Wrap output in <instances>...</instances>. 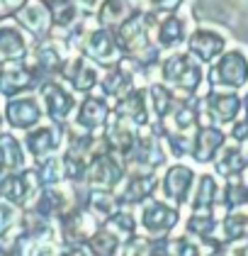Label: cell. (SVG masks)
<instances>
[{
	"mask_svg": "<svg viewBox=\"0 0 248 256\" xmlns=\"http://www.w3.org/2000/svg\"><path fill=\"white\" fill-rule=\"evenodd\" d=\"M39 98H41V108H44L46 118L61 127H66V122L71 120L73 110L78 108L73 90H68L56 78H46L39 83Z\"/></svg>",
	"mask_w": 248,
	"mask_h": 256,
	"instance_id": "obj_9",
	"label": "cell"
},
{
	"mask_svg": "<svg viewBox=\"0 0 248 256\" xmlns=\"http://www.w3.org/2000/svg\"><path fill=\"white\" fill-rule=\"evenodd\" d=\"M54 220L41 215L32 208H24V212L19 215V232L17 234L27 236L29 242H44V239H54Z\"/></svg>",
	"mask_w": 248,
	"mask_h": 256,
	"instance_id": "obj_30",
	"label": "cell"
},
{
	"mask_svg": "<svg viewBox=\"0 0 248 256\" xmlns=\"http://www.w3.org/2000/svg\"><path fill=\"white\" fill-rule=\"evenodd\" d=\"M166 149L161 144V134L153 130L151 124L139 130V139L134 144V149L124 156L129 171H156L161 166H166Z\"/></svg>",
	"mask_w": 248,
	"mask_h": 256,
	"instance_id": "obj_3",
	"label": "cell"
},
{
	"mask_svg": "<svg viewBox=\"0 0 248 256\" xmlns=\"http://www.w3.org/2000/svg\"><path fill=\"white\" fill-rule=\"evenodd\" d=\"M229 137L234 139L236 144H244V142H248V115H246V118H239L236 122H231Z\"/></svg>",
	"mask_w": 248,
	"mask_h": 256,
	"instance_id": "obj_48",
	"label": "cell"
},
{
	"mask_svg": "<svg viewBox=\"0 0 248 256\" xmlns=\"http://www.w3.org/2000/svg\"><path fill=\"white\" fill-rule=\"evenodd\" d=\"M27 256H61V249L54 244V239H44V242H29Z\"/></svg>",
	"mask_w": 248,
	"mask_h": 256,
	"instance_id": "obj_47",
	"label": "cell"
},
{
	"mask_svg": "<svg viewBox=\"0 0 248 256\" xmlns=\"http://www.w3.org/2000/svg\"><path fill=\"white\" fill-rule=\"evenodd\" d=\"M80 256H97V254H93L90 249H85V246H80Z\"/></svg>",
	"mask_w": 248,
	"mask_h": 256,
	"instance_id": "obj_53",
	"label": "cell"
},
{
	"mask_svg": "<svg viewBox=\"0 0 248 256\" xmlns=\"http://www.w3.org/2000/svg\"><path fill=\"white\" fill-rule=\"evenodd\" d=\"M112 112L119 118L134 122L136 127H146L151 124V105H149V90L146 88H134L127 96L117 98L112 105Z\"/></svg>",
	"mask_w": 248,
	"mask_h": 256,
	"instance_id": "obj_24",
	"label": "cell"
},
{
	"mask_svg": "<svg viewBox=\"0 0 248 256\" xmlns=\"http://www.w3.org/2000/svg\"><path fill=\"white\" fill-rule=\"evenodd\" d=\"M2 254H5V249H2V246H0V256H2Z\"/></svg>",
	"mask_w": 248,
	"mask_h": 256,
	"instance_id": "obj_56",
	"label": "cell"
},
{
	"mask_svg": "<svg viewBox=\"0 0 248 256\" xmlns=\"http://www.w3.org/2000/svg\"><path fill=\"white\" fill-rule=\"evenodd\" d=\"M39 83L41 80H39V74L34 71V66L24 59L2 64V68H0V96H5V98L29 93Z\"/></svg>",
	"mask_w": 248,
	"mask_h": 256,
	"instance_id": "obj_13",
	"label": "cell"
},
{
	"mask_svg": "<svg viewBox=\"0 0 248 256\" xmlns=\"http://www.w3.org/2000/svg\"><path fill=\"white\" fill-rule=\"evenodd\" d=\"M161 68V80L171 88L183 93L185 98L195 96L205 80V71H202V64L195 59L192 54H180V52H173L166 59L158 64Z\"/></svg>",
	"mask_w": 248,
	"mask_h": 256,
	"instance_id": "obj_1",
	"label": "cell"
},
{
	"mask_svg": "<svg viewBox=\"0 0 248 256\" xmlns=\"http://www.w3.org/2000/svg\"><path fill=\"white\" fill-rule=\"evenodd\" d=\"M122 239L115 234V232H110L107 227H100L95 234L90 236V242L85 244V249H90L93 254L97 256H115L119 249H122Z\"/></svg>",
	"mask_w": 248,
	"mask_h": 256,
	"instance_id": "obj_39",
	"label": "cell"
},
{
	"mask_svg": "<svg viewBox=\"0 0 248 256\" xmlns=\"http://www.w3.org/2000/svg\"><path fill=\"white\" fill-rule=\"evenodd\" d=\"M168 256H202L200 244L192 239V234L168 236Z\"/></svg>",
	"mask_w": 248,
	"mask_h": 256,
	"instance_id": "obj_44",
	"label": "cell"
},
{
	"mask_svg": "<svg viewBox=\"0 0 248 256\" xmlns=\"http://www.w3.org/2000/svg\"><path fill=\"white\" fill-rule=\"evenodd\" d=\"M132 15V8L127 0H102L97 8V22L105 27H119L122 22Z\"/></svg>",
	"mask_w": 248,
	"mask_h": 256,
	"instance_id": "obj_38",
	"label": "cell"
},
{
	"mask_svg": "<svg viewBox=\"0 0 248 256\" xmlns=\"http://www.w3.org/2000/svg\"><path fill=\"white\" fill-rule=\"evenodd\" d=\"M231 256H248V244H234L231 246Z\"/></svg>",
	"mask_w": 248,
	"mask_h": 256,
	"instance_id": "obj_50",
	"label": "cell"
},
{
	"mask_svg": "<svg viewBox=\"0 0 248 256\" xmlns=\"http://www.w3.org/2000/svg\"><path fill=\"white\" fill-rule=\"evenodd\" d=\"M224 146H227V134L217 124H200L192 137L190 156L197 164H214V158L219 156Z\"/></svg>",
	"mask_w": 248,
	"mask_h": 256,
	"instance_id": "obj_20",
	"label": "cell"
},
{
	"mask_svg": "<svg viewBox=\"0 0 248 256\" xmlns=\"http://www.w3.org/2000/svg\"><path fill=\"white\" fill-rule=\"evenodd\" d=\"M66 54H63V49L54 44V42H41L37 44V49H34V54H32V66H34V71L39 74V78H56L63 74V66H66Z\"/></svg>",
	"mask_w": 248,
	"mask_h": 256,
	"instance_id": "obj_26",
	"label": "cell"
},
{
	"mask_svg": "<svg viewBox=\"0 0 248 256\" xmlns=\"http://www.w3.org/2000/svg\"><path fill=\"white\" fill-rule=\"evenodd\" d=\"M110 115H112V105L107 102L105 96L85 93V98L80 100L76 108L73 124L80 127V130H88V132H97V130H105Z\"/></svg>",
	"mask_w": 248,
	"mask_h": 256,
	"instance_id": "obj_18",
	"label": "cell"
},
{
	"mask_svg": "<svg viewBox=\"0 0 248 256\" xmlns=\"http://www.w3.org/2000/svg\"><path fill=\"white\" fill-rule=\"evenodd\" d=\"M192 212H210V210H222L219 205V186L217 178L212 174H200L197 186H195V196L190 198Z\"/></svg>",
	"mask_w": 248,
	"mask_h": 256,
	"instance_id": "obj_31",
	"label": "cell"
},
{
	"mask_svg": "<svg viewBox=\"0 0 248 256\" xmlns=\"http://www.w3.org/2000/svg\"><path fill=\"white\" fill-rule=\"evenodd\" d=\"M0 124H2V118H0Z\"/></svg>",
	"mask_w": 248,
	"mask_h": 256,
	"instance_id": "obj_58",
	"label": "cell"
},
{
	"mask_svg": "<svg viewBox=\"0 0 248 256\" xmlns=\"http://www.w3.org/2000/svg\"><path fill=\"white\" fill-rule=\"evenodd\" d=\"M227 52V40L207 27H200L188 37V54H192L200 64H214Z\"/></svg>",
	"mask_w": 248,
	"mask_h": 256,
	"instance_id": "obj_23",
	"label": "cell"
},
{
	"mask_svg": "<svg viewBox=\"0 0 248 256\" xmlns=\"http://www.w3.org/2000/svg\"><path fill=\"white\" fill-rule=\"evenodd\" d=\"M205 256H229L227 252H224V246H214L210 254H205Z\"/></svg>",
	"mask_w": 248,
	"mask_h": 256,
	"instance_id": "obj_52",
	"label": "cell"
},
{
	"mask_svg": "<svg viewBox=\"0 0 248 256\" xmlns=\"http://www.w3.org/2000/svg\"><path fill=\"white\" fill-rule=\"evenodd\" d=\"M214 171L217 176H224V178H236V176H244L248 171V156H246V149H241V144H227L219 156L214 158Z\"/></svg>",
	"mask_w": 248,
	"mask_h": 256,
	"instance_id": "obj_29",
	"label": "cell"
},
{
	"mask_svg": "<svg viewBox=\"0 0 248 256\" xmlns=\"http://www.w3.org/2000/svg\"><path fill=\"white\" fill-rule=\"evenodd\" d=\"M161 139L166 142V146H168V152H171V156L175 158H183L190 154L192 149V137H188V132H173V130H161Z\"/></svg>",
	"mask_w": 248,
	"mask_h": 256,
	"instance_id": "obj_43",
	"label": "cell"
},
{
	"mask_svg": "<svg viewBox=\"0 0 248 256\" xmlns=\"http://www.w3.org/2000/svg\"><path fill=\"white\" fill-rule=\"evenodd\" d=\"M24 168V144L10 132H0V174Z\"/></svg>",
	"mask_w": 248,
	"mask_h": 256,
	"instance_id": "obj_33",
	"label": "cell"
},
{
	"mask_svg": "<svg viewBox=\"0 0 248 256\" xmlns=\"http://www.w3.org/2000/svg\"><path fill=\"white\" fill-rule=\"evenodd\" d=\"M192 98V96H190ZM190 98H180L175 102V108L168 115V127L166 130H173V132H190V130H197L200 127V108H197V100ZM163 120V122H166Z\"/></svg>",
	"mask_w": 248,
	"mask_h": 256,
	"instance_id": "obj_32",
	"label": "cell"
},
{
	"mask_svg": "<svg viewBox=\"0 0 248 256\" xmlns=\"http://www.w3.org/2000/svg\"><path fill=\"white\" fill-rule=\"evenodd\" d=\"M29 54V44L17 22H2L0 24V64L22 61Z\"/></svg>",
	"mask_w": 248,
	"mask_h": 256,
	"instance_id": "obj_28",
	"label": "cell"
},
{
	"mask_svg": "<svg viewBox=\"0 0 248 256\" xmlns=\"http://www.w3.org/2000/svg\"><path fill=\"white\" fill-rule=\"evenodd\" d=\"M41 118H44V108H41L37 96H32V93L7 98V102H5V122L12 130L29 132L32 127H37L41 122Z\"/></svg>",
	"mask_w": 248,
	"mask_h": 256,
	"instance_id": "obj_14",
	"label": "cell"
},
{
	"mask_svg": "<svg viewBox=\"0 0 248 256\" xmlns=\"http://www.w3.org/2000/svg\"><path fill=\"white\" fill-rule=\"evenodd\" d=\"M100 227H102V222L83 205L73 208L68 215L58 220V232H61V239L66 246H85Z\"/></svg>",
	"mask_w": 248,
	"mask_h": 256,
	"instance_id": "obj_10",
	"label": "cell"
},
{
	"mask_svg": "<svg viewBox=\"0 0 248 256\" xmlns=\"http://www.w3.org/2000/svg\"><path fill=\"white\" fill-rule=\"evenodd\" d=\"M151 32H153V40H156V46L171 52V49L180 46L183 42L188 40V22L183 18H178L175 12H171V15L161 18V20L156 18Z\"/></svg>",
	"mask_w": 248,
	"mask_h": 256,
	"instance_id": "obj_27",
	"label": "cell"
},
{
	"mask_svg": "<svg viewBox=\"0 0 248 256\" xmlns=\"http://www.w3.org/2000/svg\"><path fill=\"white\" fill-rule=\"evenodd\" d=\"M136 74H139L136 64L132 59H124L122 56V61L117 66H112V68H107V74L100 78L102 96L105 98H122V96H127L129 90H134Z\"/></svg>",
	"mask_w": 248,
	"mask_h": 256,
	"instance_id": "obj_22",
	"label": "cell"
},
{
	"mask_svg": "<svg viewBox=\"0 0 248 256\" xmlns=\"http://www.w3.org/2000/svg\"><path fill=\"white\" fill-rule=\"evenodd\" d=\"M139 130H141V127H136L134 122H129V120L119 118V115L112 112L110 120H107V124H105L102 137H105L107 149H112L115 154H119V156L124 158L134 149V144H136V139H139Z\"/></svg>",
	"mask_w": 248,
	"mask_h": 256,
	"instance_id": "obj_21",
	"label": "cell"
},
{
	"mask_svg": "<svg viewBox=\"0 0 248 256\" xmlns=\"http://www.w3.org/2000/svg\"><path fill=\"white\" fill-rule=\"evenodd\" d=\"M63 144V127L61 124H37L24 134V152L34 161H44V158L54 156Z\"/></svg>",
	"mask_w": 248,
	"mask_h": 256,
	"instance_id": "obj_16",
	"label": "cell"
},
{
	"mask_svg": "<svg viewBox=\"0 0 248 256\" xmlns=\"http://www.w3.org/2000/svg\"><path fill=\"white\" fill-rule=\"evenodd\" d=\"M151 22L146 18V12L141 10H134L127 20L117 27V42H119V49L122 54L139 59L144 56L149 49H151Z\"/></svg>",
	"mask_w": 248,
	"mask_h": 256,
	"instance_id": "obj_4",
	"label": "cell"
},
{
	"mask_svg": "<svg viewBox=\"0 0 248 256\" xmlns=\"http://www.w3.org/2000/svg\"><path fill=\"white\" fill-rule=\"evenodd\" d=\"M102 227H107V230H110V232H115L122 242H127L129 236L136 234V217H134L127 208H119L110 220H105V224H102Z\"/></svg>",
	"mask_w": 248,
	"mask_h": 256,
	"instance_id": "obj_41",
	"label": "cell"
},
{
	"mask_svg": "<svg viewBox=\"0 0 248 256\" xmlns=\"http://www.w3.org/2000/svg\"><path fill=\"white\" fill-rule=\"evenodd\" d=\"M15 20H17L19 27H24L34 37H44L54 24L51 10L44 0H24L15 10Z\"/></svg>",
	"mask_w": 248,
	"mask_h": 256,
	"instance_id": "obj_25",
	"label": "cell"
},
{
	"mask_svg": "<svg viewBox=\"0 0 248 256\" xmlns=\"http://www.w3.org/2000/svg\"><path fill=\"white\" fill-rule=\"evenodd\" d=\"M195 178H197V174L192 171L190 166H185V164L168 166L166 174H163V180H161L163 196L168 198V202L178 205V208L190 202V190L195 186Z\"/></svg>",
	"mask_w": 248,
	"mask_h": 256,
	"instance_id": "obj_19",
	"label": "cell"
},
{
	"mask_svg": "<svg viewBox=\"0 0 248 256\" xmlns=\"http://www.w3.org/2000/svg\"><path fill=\"white\" fill-rule=\"evenodd\" d=\"M185 230H188V234H195V236H200V239L214 234V230H217V210L192 212L190 220L185 222Z\"/></svg>",
	"mask_w": 248,
	"mask_h": 256,
	"instance_id": "obj_42",
	"label": "cell"
},
{
	"mask_svg": "<svg viewBox=\"0 0 248 256\" xmlns=\"http://www.w3.org/2000/svg\"><path fill=\"white\" fill-rule=\"evenodd\" d=\"M244 110H246V115H248V93L244 96Z\"/></svg>",
	"mask_w": 248,
	"mask_h": 256,
	"instance_id": "obj_54",
	"label": "cell"
},
{
	"mask_svg": "<svg viewBox=\"0 0 248 256\" xmlns=\"http://www.w3.org/2000/svg\"><path fill=\"white\" fill-rule=\"evenodd\" d=\"M76 183L63 180L56 186H46L39 190V196L34 198V202L29 205L32 210H37L41 215L51 217V220H61L63 215H68L73 208L83 205V200H78Z\"/></svg>",
	"mask_w": 248,
	"mask_h": 256,
	"instance_id": "obj_7",
	"label": "cell"
},
{
	"mask_svg": "<svg viewBox=\"0 0 248 256\" xmlns=\"http://www.w3.org/2000/svg\"><path fill=\"white\" fill-rule=\"evenodd\" d=\"M205 80H210V86L214 88H227V90L244 88L248 86V56L241 49L224 52L214 64H210Z\"/></svg>",
	"mask_w": 248,
	"mask_h": 256,
	"instance_id": "obj_2",
	"label": "cell"
},
{
	"mask_svg": "<svg viewBox=\"0 0 248 256\" xmlns=\"http://www.w3.org/2000/svg\"><path fill=\"white\" fill-rule=\"evenodd\" d=\"M183 5V0H149V8L156 15H171Z\"/></svg>",
	"mask_w": 248,
	"mask_h": 256,
	"instance_id": "obj_49",
	"label": "cell"
},
{
	"mask_svg": "<svg viewBox=\"0 0 248 256\" xmlns=\"http://www.w3.org/2000/svg\"><path fill=\"white\" fill-rule=\"evenodd\" d=\"M149 105H151V115L156 118V122H163V120L171 115V110L175 108V93L163 83V80H156V83H149Z\"/></svg>",
	"mask_w": 248,
	"mask_h": 256,
	"instance_id": "obj_35",
	"label": "cell"
},
{
	"mask_svg": "<svg viewBox=\"0 0 248 256\" xmlns=\"http://www.w3.org/2000/svg\"><path fill=\"white\" fill-rule=\"evenodd\" d=\"M41 190L37 168H19L0 176V198L15 208H29Z\"/></svg>",
	"mask_w": 248,
	"mask_h": 256,
	"instance_id": "obj_8",
	"label": "cell"
},
{
	"mask_svg": "<svg viewBox=\"0 0 248 256\" xmlns=\"http://www.w3.org/2000/svg\"><path fill=\"white\" fill-rule=\"evenodd\" d=\"M156 188H158V178L153 171H129L115 188V196L122 208H134L153 198Z\"/></svg>",
	"mask_w": 248,
	"mask_h": 256,
	"instance_id": "obj_12",
	"label": "cell"
},
{
	"mask_svg": "<svg viewBox=\"0 0 248 256\" xmlns=\"http://www.w3.org/2000/svg\"><path fill=\"white\" fill-rule=\"evenodd\" d=\"M205 110L214 122L219 124H231L241 118L244 112V100L236 90H207V96L202 98Z\"/></svg>",
	"mask_w": 248,
	"mask_h": 256,
	"instance_id": "obj_17",
	"label": "cell"
},
{
	"mask_svg": "<svg viewBox=\"0 0 248 256\" xmlns=\"http://www.w3.org/2000/svg\"><path fill=\"white\" fill-rule=\"evenodd\" d=\"M141 227L149 236H168L180 222V210L178 205H171L166 200L149 198L141 205Z\"/></svg>",
	"mask_w": 248,
	"mask_h": 256,
	"instance_id": "obj_11",
	"label": "cell"
},
{
	"mask_svg": "<svg viewBox=\"0 0 248 256\" xmlns=\"http://www.w3.org/2000/svg\"><path fill=\"white\" fill-rule=\"evenodd\" d=\"M80 52L88 56L90 61H95L97 66H105V68H112L122 61V49H119V42H117V32L112 27H93L85 32L83 37V46Z\"/></svg>",
	"mask_w": 248,
	"mask_h": 256,
	"instance_id": "obj_5",
	"label": "cell"
},
{
	"mask_svg": "<svg viewBox=\"0 0 248 256\" xmlns=\"http://www.w3.org/2000/svg\"><path fill=\"white\" fill-rule=\"evenodd\" d=\"M37 174H39V183L41 188L46 186H56V183H63L66 180V168H63V156H49L44 161L37 164Z\"/></svg>",
	"mask_w": 248,
	"mask_h": 256,
	"instance_id": "obj_40",
	"label": "cell"
},
{
	"mask_svg": "<svg viewBox=\"0 0 248 256\" xmlns=\"http://www.w3.org/2000/svg\"><path fill=\"white\" fill-rule=\"evenodd\" d=\"M19 208H15L12 202L0 198V239H7L12 234V230L19 227Z\"/></svg>",
	"mask_w": 248,
	"mask_h": 256,
	"instance_id": "obj_45",
	"label": "cell"
},
{
	"mask_svg": "<svg viewBox=\"0 0 248 256\" xmlns=\"http://www.w3.org/2000/svg\"><path fill=\"white\" fill-rule=\"evenodd\" d=\"M248 236V205L229 210L222 220V239L224 244H236L239 239Z\"/></svg>",
	"mask_w": 248,
	"mask_h": 256,
	"instance_id": "obj_36",
	"label": "cell"
},
{
	"mask_svg": "<svg viewBox=\"0 0 248 256\" xmlns=\"http://www.w3.org/2000/svg\"><path fill=\"white\" fill-rule=\"evenodd\" d=\"M122 256H153V236L134 234L122 244Z\"/></svg>",
	"mask_w": 248,
	"mask_h": 256,
	"instance_id": "obj_46",
	"label": "cell"
},
{
	"mask_svg": "<svg viewBox=\"0 0 248 256\" xmlns=\"http://www.w3.org/2000/svg\"><path fill=\"white\" fill-rule=\"evenodd\" d=\"M2 12H5V5H2V2H0V18H2Z\"/></svg>",
	"mask_w": 248,
	"mask_h": 256,
	"instance_id": "obj_55",
	"label": "cell"
},
{
	"mask_svg": "<svg viewBox=\"0 0 248 256\" xmlns=\"http://www.w3.org/2000/svg\"><path fill=\"white\" fill-rule=\"evenodd\" d=\"M61 256H80V246H66Z\"/></svg>",
	"mask_w": 248,
	"mask_h": 256,
	"instance_id": "obj_51",
	"label": "cell"
},
{
	"mask_svg": "<svg viewBox=\"0 0 248 256\" xmlns=\"http://www.w3.org/2000/svg\"><path fill=\"white\" fill-rule=\"evenodd\" d=\"M61 78L66 80L76 93H93V88L100 86V71H97V64L90 61L83 52H76L66 59V66H63V74Z\"/></svg>",
	"mask_w": 248,
	"mask_h": 256,
	"instance_id": "obj_15",
	"label": "cell"
},
{
	"mask_svg": "<svg viewBox=\"0 0 248 256\" xmlns=\"http://www.w3.org/2000/svg\"><path fill=\"white\" fill-rule=\"evenodd\" d=\"M83 208H88V210H90V212H93V215H95L97 220L105 224V220H110V217L115 215L122 205L117 202L115 190H100V188H90V190L85 193Z\"/></svg>",
	"mask_w": 248,
	"mask_h": 256,
	"instance_id": "obj_34",
	"label": "cell"
},
{
	"mask_svg": "<svg viewBox=\"0 0 248 256\" xmlns=\"http://www.w3.org/2000/svg\"><path fill=\"white\" fill-rule=\"evenodd\" d=\"M246 156H248V146H246Z\"/></svg>",
	"mask_w": 248,
	"mask_h": 256,
	"instance_id": "obj_57",
	"label": "cell"
},
{
	"mask_svg": "<svg viewBox=\"0 0 248 256\" xmlns=\"http://www.w3.org/2000/svg\"><path fill=\"white\" fill-rule=\"evenodd\" d=\"M224 215L229 210H236V208H244L248 205V183L244 176H236V178H227V186L222 190V200H219Z\"/></svg>",
	"mask_w": 248,
	"mask_h": 256,
	"instance_id": "obj_37",
	"label": "cell"
},
{
	"mask_svg": "<svg viewBox=\"0 0 248 256\" xmlns=\"http://www.w3.org/2000/svg\"><path fill=\"white\" fill-rule=\"evenodd\" d=\"M124 176H127V168H124L122 156L115 154L112 149H100L90 158V166H88V174H85V183H88V188L115 190Z\"/></svg>",
	"mask_w": 248,
	"mask_h": 256,
	"instance_id": "obj_6",
	"label": "cell"
}]
</instances>
